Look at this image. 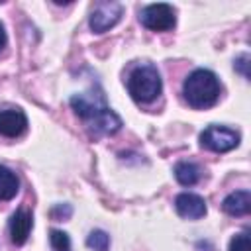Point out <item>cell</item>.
I'll return each mask as SVG.
<instances>
[{"label":"cell","mask_w":251,"mask_h":251,"mask_svg":"<svg viewBox=\"0 0 251 251\" xmlns=\"http://www.w3.org/2000/svg\"><path fill=\"white\" fill-rule=\"evenodd\" d=\"M229 251H251V237L249 231H239L229 241Z\"/></svg>","instance_id":"cell-15"},{"label":"cell","mask_w":251,"mask_h":251,"mask_svg":"<svg viewBox=\"0 0 251 251\" xmlns=\"http://www.w3.org/2000/svg\"><path fill=\"white\" fill-rule=\"evenodd\" d=\"M71 108L84 122L92 137L114 135L122 127V118L106 104L102 92H80L71 98Z\"/></svg>","instance_id":"cell-1"},{"label":"cell","mask_w":251,"mask_h":251,"mask_svg":"<svg viewBox=\"0 0 251 251\" xmlns=\"http://www.w3.org/2000/svg\"><path fill=\"white\" fill-rule=\"evenodd\" d=\"M202 176V169L192 161H180L175 165V178L182 186H194Z\"/></svg>","instance_id":"cell-11"},{"label":"cell","mask_w":251,"mask_h":251,"mask_svg":"<svg viewBox=\"0 0 251 251\" xmlns=\"http://www.w3.org/2000/svg\"><path fill=\"white\" fill-rule=\"evenodd\" d=\"M122 14H124V6L120 2H98L88 20L90 29L94 33H104L120 22Z\"/></svg>","instance_id":"cell-6"},{"label":"cell","mask_w":251,"mask_h":251,"mask_svg":"<svg viewBox=\"0 0 251 251\" xmlns=\"http://www.w3.org/2000/svg\"><path fill=\"white\" fill-rule=\"evenodd\" d=\"M20 190V180L16 173L0 165V200H12Z\"/></svg>","instance_id":"cell-12"},{"label":"cell","mask_w":251,"mask_h":251,"mask_svg":"<svg viewBox=\"0 0 251 251\" xmlns=\"http://www.w3.org/2000/svg\"><path fill=\"white\" fill-rule=\"evenodd\" d=\"M49 243L53 251H71V237L69 233L61 229H51L49 231Z\"/></svg>","instance_id":"cell-14"},{"label":"cell","mask_w":251,"mask_h":251,"mask_svg":"<svg viewBox=\"0 0 251 251\" xmlns=\"http://www.w3.org/2000/svg\"><path fill=\"white\" fill-rule=\"evenodd\" d=\"M6 41H8V37H6V29H4V24L0 22V51L6 47Z\"/></svg>","instance_id":"cell-17"},{"label":"cell","mask_w":251,"mask_h":251,"mask_svg":"<svg viewBox=\"0 0 251 251\" xmlns=\"http://www.w3.org/2000/svg\"><path fill=\"white\" fill-rule=\"evenodd\" d=\"M126 86H127L129 96L135 102L149 104L161 94L163 80H161V75H159L157 67L145 63V65H137V67L131 69V73L127 75Z\"/></svg>","instance_id":"cell-3"},{"label":"cell","mask_w":251,"mask_h":251,"mask_svg":"<svg viewBox=\"0 0 251 251\" xmlns=\"http://www.w3.org/2000/svg\"><path fill=\"white\" fill-rule=\"evenodd\" d=\"M239 133L226 126H208L200 133V145L214 151V153H226L239 145Z\"/></svg>","instance_id":"cell-4"},{"label":"cell","mask_w":251,"mask_h":251,"mask_svg":"<svg viewBox=\"0 0 251 251\" xmlns=\"http://www.w3.org/2000/svg\"><path fill=\"white\" fill-rule=\"evenodd\" d=\"M27 129V116L22 108H0V135L20 137Z\"/></svg>","instance_id":"cell-7"},{"label":"cell","mask_w":251,"mask_h":251,"mask_svg":"<svg viewBox=\"0 0 251 251\" xmlns=\"http://www.w3.org/2000/svg\"><path fill=\"white\" fill-rule=\"evenodd\" d=\"M139 22L151 31H169L176 24V14L171 4H165V2L149 4L141 10Z\"/></svg>","instance_id":"cell-5"},{"label":"cell","mask_w":251,"mask_h":251,"mask_svg":"<svg viewBox=\"0 0 251 251\" xmlns=\"http://www.w3.org/2000/svg\"><path fill=\"white\" fill-rule=\"evenodd\" d=\"M175 210L184 220H200L206 216V200L194 192H180L175 198Z\"/></svg>","instance_id":"cell-8"},{"label":"cell","mask_w":251,"mask_h":251,"mask_svg":"<svg viewBox=\"0 0 251 251\" xmlns=\"http://www.w3.org/2000/svg\"><path fill=\"white\" fill-rule=\"evenodd\" d=\"M220 80L210 69H196L182 82V96L186 104L196 110L214 106L220 98Z\"/></svg>","instance_id":"cell-2"},{"label":"cell","mask_w":251,"mask_h":251,"mask_svg":"<svg viewBox=\"0 0 251 251\" xmlns=\"http://www.w3.org/2000/svg\"><path fill=\"white\" fill-rule=\"evenodd\" d=\"M247 65H249V55H239L237 57V61H235V69L245 76V78H249V73H247Z\"/></svg>","instance_id":"cell-16"},{"label":"cell","mask_w":251,"mask_h":251,"mask_svg":"<svg viewBox=\"0 0 251 251\" xmlns=\"http://www.w3.org/2000/svg\"><path fill=\"white\" fill-rule=\"evenodd\" d=\"M222 210L229 216H245L251 210V192L249 190H235L227 194L222 202Z\"/></svg>","instance_id":"cell-10"},{"label":"cell","mask_w":251,"mask_h":251,"mask_svg":"<svg viewBox=\"0 0 251 251\" xmlns=\"http://www.w3.org/2000/svg\"><path fill=\"white\" fill-rule=\"evenodd\" d=\"M86 245L92 251H108V247H110V235L104 229H94L86 237Z\"/></svg>","instance_id":"cell-13"},{"label":"cell","mask_w":251,"mask_h":251,"mask_svg":"<svg viewBox=\"0 0 251 251\" xmlns=\"http://www.w3.org/2000/svg\"><path fill=\"white\" fill-rule=\"evenodd\" d=\"M10 239L14 245H24L31 233V227H33V216L29 210L25 208H20L12 214L10 218Z\"/></svg>","instance_id":"cell-9"}]
</instances>
